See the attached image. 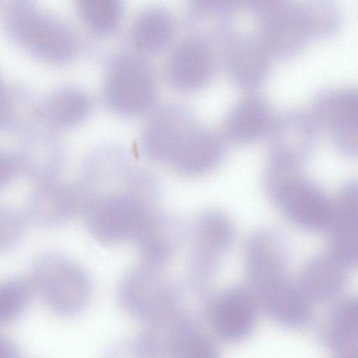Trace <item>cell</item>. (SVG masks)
Masks as SVG:
<instances>
[{
    "mask_svg": "<svg viewBox=\"0 0 358 358\" xmlns=\"http://www.w3.org/2000/svg\"><path fill=\"white\" fill-rule=\"evenodd\" d=\"M83 192L81 215L88 230L99 242L111 245L135 241L158 210L160 187L152 175L133 169L113 186Z\"/></svg>",
    "mask_w": 358,
    "mask_h": 358,
    "instance_id": "6da1fadb",
    "label": "cell"
},
{
    "mask_svg": "<svg viewBox=\"0 0 358 358\" xmlns=\"http://www.w3.org/2000/svg\"><path fill=\"white\" fill-rule=\"evenodd\" d=\"M299 171L269 159L264 176L267 193L275 206L296 226L309 231L327 229L334 202Z\"/></svg>",
    "mask_w": 358,
    "mask_h": 358,
    "instance_id": "7a4b0ae2",
    "label": "cell"
},
{
    "mask_svg": "<svg viewBox=\"0 0 358 358\" xmlns=\"http://www.w3.org/2000/svg\"><path fill=\"white\" fill-rule=\"evenodd\" d=\"M9 34L38 57L49 62H69L78 50L75 31L58 17L28 1H15L4 14Z\"/></svg>",
    "mask_w": 358,
    "mask_h": 358,
    "instance_id": "3957f363",
    "label": "cell"
},
{
    "mask_svg": "<svg viewBox=\"0 0 358 358\" xmlns=\"http://www.w3.org/2000/svg\"><path fill=\"white\" fill-rule=\"evenodd\" d=\"M34 289L60 315H71L87 302L91 282L86 271L69 257L45 252L34 261L30 278Z\"/></svg>",
    "mask_w": 358,
    "mask_h": 358,
    "instance_id": "277c9868",
    "label": "cell"
},
{
    "mask_svg": "<svg viewBox=\"0 0 358 358\" xmlns=\"http://www.w3.org/2000/svg\"><path fill=\"white\" fill-rule=\"evenodd\" d=\"M156 84L153 69L145 58L134 52H121L111 59L107 67L104 100L119 114L138 115L152 105Z\"/></svg>",
    "mask_w": 358,
    "mask_h": 358,
    "instance_id": "5b68a950",
    "label": "cell"
},
{
    "mask_svg": "<svg viewBox=\"0 0 358 358\" xmlns=\"http://www.w3.org/2000/svg\"><path fill=\"white\" fill-rule=\"evenodd\" d=\"M253 16L258 37L270 55L281 59L298 55L309 40L299 3L288 1H243Z\"/></svg>",
    "mask_w": 358,
    "mask_h": 358,
    "instance_id": "8992f818",
    "label": "cell"
},
{
    "mask_svg": "<svg viewBox=\"0 0 358 358\" xmlns=\"http://www.w3.org/2000/svg\"><path fill=\"white\" fill-rule=\"evenodd\" d=\"M166 267L141 262L123 278L120 287L122 302L131 310L150 314L152 319L171 313L182 294L181 285Z\"/></svg>",
    "mask_w": 358,
    "mask_h": 358,
    "instance_id": "52a82bcc",
    "label": "cell"
},
{
    "mask_svg": "<svg viewBox=\"0 0 358 358\" xmlns=\"http://www.w3.org/2000/svg\"><path fill=\"white\" fill-rule=\"evenodd\" d=\"M312 116L330 134L342 155L356 157L358 152V95L352 87L331 88L319 92L312 103Z\"/></svg>",
    "mask_w": 358,
    "mask_h": 358,
    "instance_id": "ba28073f",
    "label": "cell"
},
{
    "mask_svg": "<svg viewBox=\"0 0 358 358\" xmlns=\"http://www.w3.org/2000/svg\"><path fill=\"white\" fill-rule=\"evenodd\" d=\"M189 232L188 267L192 277L201 280L213 274L234 243L235 228L224 213L208 210L193 221Z\"/></svg>",
    "mask_w": 358,
    "mask_h": 358,
    "instance_id": "9c48e42d",
    "label": "cell"
},
{
    "mask_svg": "<svg viewBox=\"0 0 358 358\" xmlns=\"http://www.w3.org/2000/svg\"><path fill=\"white\" fill-rule=\"evenodd\" d=\"M290 257V244L284 233L273 228L257 230L245 249L247 277L261 294L284 280Z\"/></svg>",
    "mask_w": 358,
    "mask_h": 358,
    "instance_id": "30bf717a",
    "label": "cell"
},
{
    "mask_svg": "<svg viewBox=\"0 0 358 358\" xmlns=\"http://www.w3.org/2000/svg\"><path fill=\"white\" fill-rule=\"evenodd\" d=\"M267 135L269 159L300 169L317 146L319 126L311 114L292 109L273 118Z\"/></svg>",
    "mask_w": 358,
    "mask_h": 358,
    "instance_id": "8fae6325",
    "label": "cell"
},
{
    "mask_svg": "<svg viewBox=\"0 0 358 358\" xmlns=\"http://www.w3.org/2000/svg\"><path fill=\"white\" fill-rule=\"evenodd\" d=\"M197 122L187 106L178 103L163 106L143 130L141 143L143 152L150 159L167 166Z\"/></svg>",
    "mask_w": 358,
    "mask_h": 358,
    "instance_id": "7c38bea8",
    "label": "cell"
},
{
    "mask_svg": "<svg viewBox=\"0 0 358 358\" xmlns=\"http://www.w3.org/2000/svg\"><path fill=\"white\" fill-rule=\"evenodd\" d=\"M215 62L213 45L192 34L181 40L172 49L166 62V77L177 90H199L213 78Z\"/></svg>",
    "mask_w": 358,
    "mask_h": 358,
    "instance_id": "4fadbf2b",
    "label": "cell"
},
{
    "mask_svg": "<svg viewBox=\"0 0 358 358\" xmlns=\"http://www.w3.org/2000/svg\"><path fill=\"white\" fill-rule=\"evenodd\" d=\"M226 71L244 90L258 88L266 80L271 55L257 36L233 32L222 45Z\"/></svg>",
    "mask_w": 358,
    "mask_h": 358,
    "instance_id": "5bb4252c",
    "label": "cell"
},
{
    "mask_svg": "<svg viewBox=\"0 0 358 358\" xmlns=\"http://www.w3.org/2000/svg\"><path fill=\"white\" fill-rule=\"evenodd\" d=\"M84 194L79 183L59 179L38 184L28 201V214L43 227L61 226L81 214Z\"/></svg>",
    "mask_w": 358,
    "mask_h": 358,
    "instance_id": "9a60e30c",
    "label": "cell"
},
{
    "mask_svg": "<svg viewBox=\"0 0 358 358\" xmlns=\"http://www.w3.org/2000/svg\"><path fill=\"white\" fill-rule=\"evenodd\" d=\"M357 193L355 181L341 188L327 228L329 251L350 268L357 263Z\"/></svg>",
    "mask_w": 358,
    "mask_h": 358,
    "instance_id": "2e32d148",
    "label": "cell"
},
{
    "mask_svg": "<svg viewBox=\"0 0 358 358\" xmlns=\"http://www.w3.org/2000/svg\"><path fill=\"white\" fill-rule=\"evenodd\" d=\"M225 152L223 137L198 122L169 167L183 176H203L221 163Z\"/></svg>",
    "mask_w": 358,
    "mask_h": 358,
    "instance_id": "e0dca14e",
    "label": "cell"
},
{
    "mask_svg": "<svg viewBox=\"0 0 358 358\" xmlns=\"http://www.w3.org/2000/svg\"><path fill=\"white\" fill-rule=\"evenodd\" d=\"M273 120L268 100L251 94L242 98L229 110L224 122V134L234 143H252L268 134Z\"/></svg>",
    "mask_w": 358,
    "mask_h": 358,
    "instance_id": "ac0fdd59",
    "label": "cell"
},
{
    "mask_svg": "<svg viewBox=\"0 0 358 358\" xmlns=\"http://www.w3.org/2000/svg\"><path fill=\"white\" fill-rule=\"evenodd\" d=\"M15 161L26 178L39 184L58 179L65 164V153L56 138L40 134L22 142Z\"/></svg>",
    "mask_w": 358,
    "mask_h": 358,
    "instance_id": "d6986e66",
    "label": "cell"
},
{
    "mask_svg": "<svg viewBox=\"0 0 358 358\" xmlns=\"http://www.w3.org/2000/svg\"><path fill=\"white\" fill-rule=\"evenodd\" d=\"M181 224L173 216L156 211L134 241L141 262L166 266L172 260L182 238Z\"/></svg>",
    "mask_w": 358,
    "mask_h": 358,
    "instance_id": "ffe728a7",
    "label": "cell"
},
{
    "mask_svg": "<svg viewBox=\"0 0 358 358\" xmlns=\"http://www.w3.org/2000/svg\"><path fill=\"white\" fill-rule=\"evenodd\" d=\"M243 1L197 0L189 6V22L196 28L197 36L210 45H223L234 32L233 23Z\"/></svg>",
    "mask_w": 358,
    "mask_h": 358,
    "instance_id": "44dd1931",
    "label": "cell"
},
{
    "mask_svg": "<svg viewBox=\"0 0 358 358\" xmlns=\"http://www.w3.org/2000/svg\"><path fill=\"white\" fill-rule=\"evenodd\" d=\"M349 268L329 251L317 253L303 266L298 286L306 297H327L342 287Z\"/></svg>",
    "mask_w": 358,
    "mask_h": 358,
    "instance_id": "7402d4cb",
    "label": "cell"
},
{
    "mask_svg": "<svg viewBox=\"0 0 358 358\" xmlns=\"http://www.w3.org/2000/svg\"><path fill=\"white\" fill-rule=\"evenodd\" d=\"M92 106V97L85 90L66 85L52 92L44 100L40 112L52 126L66 129L83 122Z\"/></svg>",
    "mask_w": 358,
    "mask_h": 358,
    "instance_id": "603a6c76",
    "label": "cell"
},
{
    "mask_svg": "<svg viewBox=\"0 0 358 358\" xmlns=\"http://www.w3.org/2000/svg\"><path fill=\"white\" fill-rule=\"evenodd\" d=\"M176 29V19L171 10L161 5H150L135 17L131 37L139 50L156 52L168 45Z\"/></svg>",
    "mask_w": 358,
    "mask_h": 358,
    "instance_id": "cb8c5ba5",
    "label": "cell"
},
{
    "mask_svg": "<svg viewBox=\"0 0 358 358\" xmlns=\"http://www.w3.org/2000/svg\"><path fill=\"white\" fill-rule=\"evenodd\" d=\"M254 307L250 296L242 289H229L219 298L215 308L214 325L225 338L245 336L254 323Z\"/></svg>",
    "mask_w": 358,
    "mask_h": 358,
    "instance_id": "d4e9b609",
    "label": "cell"
},
{
    "mask_svg": "<svg viewBox=\"0 0 358 358\" xmlns=\"http://www.w3.org/2000/svg\"><path fill=\"white\" fill-rule=\"evenodd\" d=\"M170 331L164 347L169 358H216L210 342L185 323V320L172 323Z\"/></svg>",
    "mask_w": 358,
    "mask_h": 358,
    "instance_id": "484cf974",
    "label": "cell"
},
{
    "mask_svg": "<svg viewBox=\"0 0 358 358\" xmlns=\"http://www.w3.org/2000/svg\"><path fill=\"white\" fill-rule=\"evenodd\" d=\"M299 6L309 39L327 38L341 29L342 13L334 3L313 0L301 2Z\"/></svg>",
    "mask_w": 358,
    "mask_h": 358,
    "instance_id": "4316f807",
    "label": "cell"
},
{
    "mask_svg": "<svg viewBox=\"0 0 358 358\" xmlns=\"http://www.w3.org/2000/svg\"><path fill=\"white\" fill-rule=\"evenodd\" d=\"M262 296L275 317L285 323H298L305 315L306 297L298 285H294L287 279Z\"/></svg>",
    "mask_w": 358,
    "mask_h": 358,
    "instance_id": "83f0119b",
    "label": "cell"
},
{
    "mask_svg": "<svg viewBox=\"0 0 358 358\" xmlns=\"http://www.w3.org/2000/svg\"><path fill=\"white\" fill-rule=\"evenodd\" d=\"M34 287L30 279L20 276L0 280V325L19 318L29 303Z\"/></svg>",
    "mask_w": 358,
    "mask_h": 358,
    "instance_id": "f1b7e54d",
    "label": "cell"
},
{
    "mask_svg": "<svg viewBox=\"0 0 358 358\" xmlns=\"http://www.w3.org/2000/svg\"><path fill=\"white\" fill-rule=\"evenodd\" d=\"M78 10L90 28L97 33L106 34L119 23L123 6L119 0H81Z\"/></svg>",
    "mask_w": 358,
    "mask_h": 358,
    "instance_id": "f546056e",
    "label": "cell"
},
{
    "mask_svg": "<svg viewBox=\"0 0 358 358\" xmlns=\"http://www.w3.org/2000/svg\"><path fill=\"white\" fill-rule=\"evenodd\" d=\"M357 326V304L354 299L345 302L336 315L333 335L339 343L350 341L356 335Z\"/></svg>",
    "mask_w": 358,
    "mask_h": 358,
    "instance_id": "4dcf8cb0",
    "label": "cell"
},
{
    "mask_svg": "<svg viewBox=\"0 0 358 358\" xmlns=\"http://www.w3.org/2000/svg\"><path fill=\"white\" fill-rule=\"evenodd\" d=\"M17 171L15 158L0 150V189L10 183Z\"/></svg>",
    "mask_w": 358,
    "mask_h": 358,
    "instance_id": "1f68e13d",
    "label": "cell"
},
{
    "mask_svg": "<svg viewBox=\"0 0 358 358\" xmlns=\"http://www.w3.org/2000/svg\"><path fill=\"white\" fill-rule=\"evenodd\" d=\"M0 358H20L16 345L7 337L0 335Z\"/></svg>",
    "mask_w": 358,
    "mask_h": 358,
    "instance_id": "d6a6232c",
    "label": "cell"
},
{
    "mask_svg": "<svg viewBox=\"0 0 358 358\" xmlns=\"http://www.w3.org/2000/svg\"><path fill=\"white\" fill-rule=\"evenodd\" d=\"M6 96H7V92L3 87V86L1 83V80H0V108H1L3 103H4Z\"/></svg>",
    "mask_w": 358,
    "mask_h": 358,
    "instance_id": "836d02e7",
    "label": "cell"
},
{
    "mask_svg": "<svg viewBox=\"0 0 358 358\" xmlns=\"http://www.w3.org/2000/svg\"><path fill=\"white\" fill-rule=\"evenodd\" d=\"M340 358H356V355L352 352H349L348 353L341 356Z\"/></svg>",
    "mask_w": 358,
    "mask_h": 358,
    "instance_id": "e575fe53",
    "label": "cell"
},
{
    "mask_svg": "<svg viewBox=\"0 0 358 358\" xmlns=\"http://www.w3.org/2000/svg\"><path fill=\"white\" fill-rule=\"evenodd\" d=\"M2 213H3V206H2V212H1V221H0V226H1V218H2ZM0 252H1V240H0Z\"/></svg>",
    "mask_w": 358,
    "mask_h": 358,
    "instance_id": "d590c367",
    "label": "cell"
}]
</instances>
